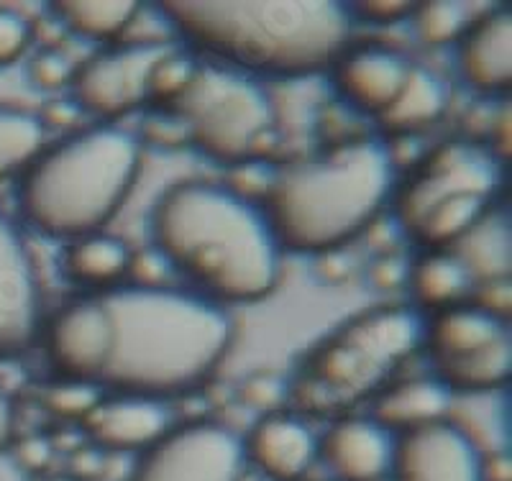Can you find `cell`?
I'll return each mask as SVG.
<instances>
[{
	"instance_id": "cell-1",
	"label": "cell",
	"mask_w": 512,
	"mask_h": 481,
	"mask_svg": "<svg viewBox=\"0 0 512 481\" xmlns=\"http://www.w3.org/2000/svg\"><path fill=\"white\" fill-rule=\"evenodd\" d=\"M152 249L218 305L272 295L285 259L262 205L208 180L177 182L157 200Z\"/></svg>"
},
{
	"instance_id": "cell-2",
	"label": "cell",
	"mask_w": 512,
	"mask_h": 481,
	"mask_svg": "<svg viewBox=\"0 0 512 481\" xmlns=\"http://www.w3.org/2000/svg\"><path fill=\"white\" fill-rule=\"evenodd\" d=\"M113 346L100 387L164 400L200 387L226 359L233 318L226 305L180 287L118 284L100 292Z\"/></svg>"
},
{
	"instance_id": "cell-3",
	"label": "cell",
	"mask_w": 512,
	"mask_h": 481,
	"mask_svg": "<svg viewBox=\"0 0 512 481\" xmlns=\"http://www.w3.org/2000/svg\"><path fill=\"white\" fill-rule=\"evenodd\" d=\"M157 13L192 49L251 77L331 70L354 29L336 0H164Z\"/></svg>"
},
{
	"instance_id": "cell-4",
	"label": "cell",
	"mask_w": 512,
	"mask_h": 481,
	"mask_svg": "<svg viewBox=\"0 0 512 481\" xmlns=\"http://www.w3.org/2000/svg\"><path fill=\"white\" fill-rule=\"evenodd\" d=\"M395 187L390 144L359 136L277 167L262 210L282 249L320 256L367 231Z\"/></svg>"
},
{
	"instance_id": "cell-5",
	"label": "cell",
	"mask_w": 512,
	"mask_h": 481,
	"mask_svg": "<svg viewBox=\"0 0 512 481\" xmlns=\"http://www.w3.org/2000/svg\"><path fill=\"white\" fill-rule=\"evenodd\" d=\"M141 139L118 123H95L44 146L21 172L16 203L34 231L75 241L103 231L141 169Z\"/></svg>"
},
{
	"instance_id": "cell-6",
	"label": "cell",
	"mask_w": 512,
	"mask_h": 481,
	"mask_svg": "<svg viewBox=\"0 0 512 481\" xmlns=\"http://www.w3.org/2000/svg\"><path fill=\"white\" fill-rule=\"evenodd\" d=\"M164 111L182 123L187 146L228 167L259 159L277 131L267 90L223 64H198L190 85Z\"/></svg>"
},
{
	"instance_id": "cell-7",
	"label": "cell",
	"mask_w": 512,
	"mask_h": 481,
	"mask_svg": "<svg viewBox=\"0 0 512 481\" xmlns=\"http://www.w3.org/2000/svg\"><path fill=\"white\" fill-rule=\"evenodd\" d=\"M423 348L454 395H487L510 382V320L474 302H459L425 320Z\"/></svg>"
},
{
	"instance_id": "cell-8",
	"label": "cell",
	"mask_w": 512,
	"mask_h": 481,
	"mask_svg": "<svg viewBox=\"0 0 512 481\" xmlns=\"http://www.w3.org/2000/svg\"><path fill=\"white\" fill-rule=\"evenodd\" d=\"M502 187V162L482 144L446 141L418 159L408 182L392 192L397 228L405 236L436 205L461 195L492 198Z\"/></svg>"
},
{
	"instance_id": "cell-9",
	"label": "cell",
	"mask_w": 512,
	"mask_h": 481,
	"mask_svg": "<svg viewBox=\"0 0 512 481\" xmlns=\"http://www.w3.org/2000/svg\"><path fill=\"white\" fill-rule=\"evenodd\" d=\"M241 435L216 420L175 425L141 453L126 481H241L246 474Z\"/></svg>"
},
{
	"instance_id": "cell-10",
	"label": "cell",
	"mask_w": 512,
	"mask_h": 481,
	"mask_svg": "<svg viewBox=\"0 0 512 481\" xmlns=\"http://www.w3.org/2000/svg\"><path fill=\"white\" fill-rule=\"evenodd\" d=\"M172 47L167 41H118L100 49L75 70L72 100L82 113L113 123L149 100V75Z\"/></svg>"
},
{
	"instance_id": "cell-11",
	"label": "cell",
	"mask_w": 512,
	"mask_h": 481,
	"mask_svg": "<svg viewBox=\"0 0 512 481\" xmlns=\"http://www.w3.org/2000/svg\"><path fill=\"white\" fill-rule=\"evenodd\" d=\"M395 481H489L487 453L456 420L397 435Z\"/></svg>"
},
{
	"instance_id": "cell-12",
	"label": "cell",
	"mask_w": 512,
	"mask_h": 481,
	"mask_svg": "<svg viewBox=\"0 0 512 481\" xmlns=\"http://www.w3.org/2000/svg\"><path fill=\"white\" fill-rule=\"evenodd\" d=\"M41 325V287L29 244L0 210V361L24 354Z\"/></svg>"
},
{
	"instance_id": "cell-13",
	"label": "cell",
	"mask_w": 512,
	"mask_h": 481,
	"mask_svg": "<svg viewBox=\"0 0 512 481\" xmlns=\"http://www.w3.org/2000/svg\"><path fill=\"white\" fill-rule=\"evenodd\" d=\"M111 346V318H108L100 292L67 302L47 325L49 364L62 379L90 382L100 387Z\"/></svg>"
},
{
	"instance_id": "cell-14",
	"label": "cell",
	"mask_w": 512,
	"mask_h": 481,
	"mask_svg": "<svg viewBox=\"0 0 512 481\" xmlns=\"http://www.w3.org/2000/svg\"><path fill=\"white\" fill-rule=\"evenodd\" d=\"M244 443L246 466L267 481H300L318 461L320 438L292 412H267L256 420Z\"/></svg>"
},
{
	"instance_id": "cell-15",
	"label": "cell",
	"mask_w": 512,
	"mask_h": 481,
	"mask_svg": "<svg viewBox=\"0 0 512 481\" xmlns=\"http://www.w3.org/2000/svg\"><path fill=\"white\" fill-rule=\"evenodd\" d=\"M331 70L341 98L354 105L356 111L379 118L400 95L413 70V62L397 49L364 44V47L344 49Z\"/></svg>"
},
{
	"instance_id": "cell-16",
	"label": "cell",
	"mask_w": 512,
	"mask_h": 481,
	"mask_svg": "<svg viewBox=\"0 0 512 481\" xmlns=\"http://www.w3.org/2000/svg\"><path fill=\"white\" fill-rule=\"evenodd\" d=\"M82 425L105 451L144 453L175 428V418L164 400L116 392L111 397H100Z\"/></svg>"
},
{
	"instance_id": "cell-17",
	"label": "cell",
	"mask_w": 512,
	"mask_h": 481,
	"mask_svg": "<svg viewBox=\"0 0 512 481\" xmlns=\"http://www.w3.org/2000/svg\"><path fill=\"white\" fill-rule=\"evenodd\" d=\"M397 435L374 418H341L320 438L318 458L338 481H384L395 464Z\"/></svg>"
},
{
	"instance_id": "cell-18",
	"label": "cell",
	"mask_w": 512,
	"mask_h": 481,
	"mask_svg": "<svg viewBox=\"0 0 512 481\" xmlns=\"http://www.w3.org/2000/svg\"><path fill=\"white\" fill-rule=\"evenodd\" d=\"M459 70L479 93H505L512 82V13L495 8L461 36Z\"/></svg>"
},
{
	"instance_id": "cell-19",
	"label": "cell",
	"mask_w": 512,
	"mask_h": 481,
	"mask_svg": "<svg viewBox=\"0 0 512 481\" xmlns=\"http://www.w3.org/2000/svg\"><path fill=\"white\" fill-rule=\"evenodd\" d=\"M341 333L392 374L395 366L423 348L425 318L410 305H390L356 315L341 328Z\"/></svg>"
},
{
	"instance_id": "cell-20",
	"label": "cell",
	"mask_w": 512,
	"mask_h": 481,
	"mask_svg": "<svg viewBox=\"0 0 512 481\" xmlns=\"http://www.w3.org/2000/svg\"><path fill=\"white\" fill-rule=\"evenodd\" d=\"M454 400V392L436 374L405 379L377 392L372 418L395 435H402L451 418Z\"/></svg>"
},
{
	"instance_id": "cell-21",
	"label": "cell",
	"mask_w": 512,
	"mask_h": 481,
	"mask_svg": "<svg viewBox=\"0 0 512 481\" xmlns=\"http://www.w3.org/2000/svg\"><path fill=\"white\" fill-rule=\"evenodd\" d=\"M131 259L134 251L121 236L98 231L67 241L62 269L75 284L105 292L123 284L131 269Z\"/></svg>"
},
{
	"instance_id": "cell-22",
	"label": "cell",
	"mask_w": 512,
	"mask_h": 481,
	"mask_svg": "<svg viewBox=\"0 0 512 481\" xmlns=\"http://www.w3.org/2000/svg\"><path fill=\"white\" fill-rule=\"evenodd\" d=\"M418 308L438 313L443 308L459 305L474 290V279L459 256L448 249L423 251L413 264H408L405 282Z\"/></svg>"
},
{
	"instance_id": "cell-23",
	"label": "cell",
	"mask_w": 512,
	"mask_h": 481,
	"mask_svg": "<svg viewBox=\"0 0 512 481\" xmlns=\"http://www.w3.org/2000/svg\"><path fill=\"white\" fill-rule=\"evenodd\" d=\"M448 100L451 95H448V85L443 82V77L428 67L413 64L400 95L377 118V123L395 136H413L415 131L431 126L446 113Z\"/></svg>"
},
{
	"instance_id": "cell-24",
	"label": "cell",
	"mask_w": 512,
	"mask_h": 481,
	"mask_svg": "<svg viewBox=\"0 0 512 481\" xmlns=\"http://www.w3.org/2000/svg\"><path fill=\"white\" fill-rule=\"evenodd\" d=\"M52 13L70 34L95 44H118L136 24L141 3L136 0H59Z\"/></svg>"
},
{
	"instance_id": "cell-25",
	"label": "cell",
	"mask_w": 512,
	"mask_h": 481,
	"mask_svg": "<svg viewBox=\"0 0 512 481\" xmlns=\"http://www.w3.org/2000/svg\"><path fill=\"white\" fill-rule=\"evenodd\" d=\"M448 251L461 259L474 284L489 279H510V223L507 215L489 210L482 221Z\"/></svg>"
},
{
	"instance_id": "cell-26",
	"label": "cell",
	"mask_w": 512,
	"mask_h": 481,
	"mask_svg": "<svg viewBox=\"0 0 512 481\" xmlns=\"http://www.w3.org/2000/svg\"><path fill=\"white\" fill-rule=\"evenodd\" d=\"M47 146V126L36 113L0 105V180L24 172Z\"/></svg>"
},
{
	"instance_id": "cell-27",
	"label": "cell",
	"mask_w": 512,
	"mask_h": 481,
	"mask_svg": "<svg viewBox=\"0 0 512 481\" xmlns=\"http://www.w3.org/2000/svg\"><path fill=\"white\" fill-rule=\"evenodd\" d=\"M410 21L415 24L418 39L425 41L428 47L451 44V41L461 39L466 29L472 26L469 3H459V0H428V3H418Z\"/></svg>"
},
{
	"instance_id": "cell-28",
	"label": "cell",
	"mask_w": 512,
	"mask_h": 481,
	"mask_svg": "<svg viewBox=\"0 0 512 481\" xmlns=\"http://www.w3.org/2000/svg\"><path fill=\"white\" fill-rule=\"evenodd\" d=\"M198 64L200 62H195L192 54L180 52L177 47L169 49V52L154 64L152 75H149V87H146L149 100H146V103H154L157 108H164V105L172 103V100L190 85L195 72H198Z\"/></svg>"
},
{
	"instance_id": "cell-29",
	"label": "cell",
	"mask_w": 512,
	"mask_h": 481,
	"mask_svg": "<svg viewBox=\"0 0 512 481\" xmlns=\"http://www.w3.org/2000/svg\"><path fill=\"white\" fill-rule=\"evenodd\" d=\"M100 387L90 382H72V379H62L59 384H54L44 395L49 410H54L62 418H88V412L93 410L100 402Z\"/></svg>"
},
{
	"instance_id": "cell-30",
	"label": "cell",
	"mask_w": 512,
	"mask_h": 481,
	"mask_svg": "<svg viewBox=\"0 0 512 481\" xmlns=\"http://www.w3.org/2000/svg\"><path fill=\"white\" fill-rule=\"evenodd\" d=\"M34 26L16 8L0 6V67H11L29 52Z\"/></svg>"
},
{
	"instance_id": "cell-31",
	"label": "cell",
	"mask_w": 512,
	"mask_h": 481,
	"mask_svg": "<svg viewBox=\"0 0 512 481\" xmlns=\"http://www.w3.org/2000/svg\"><path fill=\"white\" fill-rule=\"evenodd\" d=\"M231 169L233 172L231 180H228V187H231L236 195H241V198L262 205V200L267 198L269 187H272L274 182L277 167H269L262 159H249V162H241Z\"/></svg>"
},
{
	"instance_id": "cell-32",
	"label": "cell",
	"mask_w": 512,
	"mask_h": 481,
	"mask_svg": "<svg viewBox=\"0 0 512 481\" xmlns=\"http://www.w3.org/2000/svg\"><path fill=\"white\" fill-rule=\"evenodd\" d=\"M75 70L77 67L70 57H64L57 49H44L31 59L29 77L39 90H62L72 85Z\"/></svg>"
},
{
	"instance_id": "cell-33",
	"label": "cell",
	"mask_w": 512,
	"mask_h": 481,
	"mask_svg": "<svg viewBox=\"0 0 512 481\" xmlns=\"http://www.w3.org/2000/svg\"><path fill=\"white\" fill-rule=\"evenodd\" d=\"M418 3L410 0H361L349 6L351 18L359 21H369V24H400L413 16Z\"/></svg>"
},
{
	"instance_id": "cell-34",
	"label": "cell",
	"mask_w": 512,
	"mask_h": 481,
	"mask_svg": "<svg viewBox=\"0 0 512 481\" xmlns=\"http://www.w3.org/2000/svg\"><path fill=\"white\" fill-rule=\"evenodd\" d=\"M169 274H172V269H169L167 259H164L157 249H146L139 251V254L134 251L131 269H128V277H131L128 284H139V287H164Z\"/></svg>"
},
{
	"instance_id": "cell-35",
	"label": "cell",
	"mask_w": 512,
	"mask_h": 481,
	"mask_svg": "<svg viewBox=\"0 0 512 481\" xmlns=\"http://www.w3.org/2000/svg\"><path fill=\"white\" fill-rule=\"evenodd\" d=\"M241 397H244L246 405H251L254 410H264V415H267V412L277 410V405L285 397V389H282V384L277 379L259 374V377H251L244 384Z\"/></svg>"
},
{
	"instance_id": "cell-36",
	"label": "cell",
	"mask_w": 512,
	"mask_h": 481,
	"mask_svg": "<svg viewBox=\"0 0 512 481\" xmlns=\"http://www.w3.org/2000/svg\"><path fill=\"white\" fill-rule=\"evenodd\" d=\"M144 134L149 136V141L159 146H187V134L182 123L164 108H157L154 116L146 118Z\"/></svg>"
},
{
	"instance_id": "cell-37",
	"label": "cell",
	"mask_w": 512,
	"mask_h": 481,
	"mask_svg": "<svg viewBox=\"0 0 512 481\" xmlns=\"http://www.w3.org/2000/svg\"><path fill=\"white\" fill-rule=\"evenodd\" d=\"M52 453H54L52 441L34 435V438H24V441L18 443L16 461L24 466L31 476H41V474H47V466L52 464Z\"/></svg>"
},
{
	"instance_id": "cell-38",
	"label": "cell",
	"mask_w": 512,
	"mask_h": 481,
	"mask_svg": "<svg viewBox=\"0 0 512 481\" xmlns=\"http://www.w3.org/2000/svg\"><path fill=\"white\" fill-rule=\"evenodd\" d=\"M477 287V300L474 305L489 310V313L510 318L512 308V295H510V279H489V282L474 284Z\"/></svg>"
},
{
	"instance_id": "cell-39",
	"label": "cell",
	"mask_w": 512,
	"mask_h": 481,
	"mask_svg": "<svg viewBox=\"0 0 512 481\" xmlns=\"http://www.w3.org/2000/svg\"><path fill=\"white\" fill-rule=\"evenodd\" d=\"M369 279L377 290H397L408 282V264L400 261L397 256H379L372 264Z\"/></svg>"
},
{
	"instance_id": "cell-40",
	"label": "cell",
	"mask_w": 512,
	"mask_h": 481,
	"mask_svg": "<svg viewBox=\"0 0 512 481\" xmlns=\"http://www.w3.org/2000/svg\"><path fill=\"white\" fill-rule=\"evenodd\" d=\"M510 105H500V111L495 113L492 123H489V146L487 149L500 159L502 164L510 159V149H512V134H510Z\"/></svg>"
},
{
	"instance_id": "cell-41",
	"label": "cell",
	"mask_w": 512,
	"mask_h": 481,
	"mask_svg": "<svg viewBox=\"0 0 512 481\" xmlns=\"http://www.w3.org/2000/svg\"><path fill=\"white\" fill-rule=\"evenodd\" d=\"M80 105L75 103V100H52V103L47 105V113L41 116V121H44V126H54V128H70L75 126L77 118H80Z\"/></svg>"
},
{
	"instance_id": "cell-42",
	"label": "cell",
	"mask_w": 512,
	"mask_h": 481,
	"mask_svg": "<svg viewBox=\"0 0 512 481\" xmlns=\"http://www.w3.org/2000/svg\"><path fill=\"white\" fill-rule=\"evenodd\" d=\"M13 425H16V410H13V400L6 392V387L0 384V453L11 446Z\"/></svg>"
},
{
	"instance_id": "cell-43",
	"label": "cell",
	"mask_w": 512,
	"mask_h": 481,
	"mask_svg": "<svg viewBox=\"0 0 512 481\" xmlns=\"http://www.w3.org/2000/svg\"><path fill=\"white\" fill-rule=\"evenodd\" d=\"M31 481H77L72 479V476H52V474H41V476H34Z\"/></svg>"
}]
</instances>
